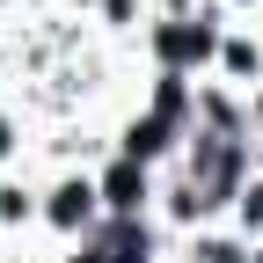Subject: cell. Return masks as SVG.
<instances>
[{"mask_svg":"<svg viewBox=\"0 0 263 263\" xmlns=\"http://www.w3.org/2000/svg\"><path fill=\"white\" fill-rule=\"evenodd\" d=\"M22 212H29V197L22 190H0V219H22Z\"/></svg>","mask_w":263,"mask_h":263,"instance_id":"obj_4","label":"cell"},{"mask_svg":"<svg viewBox=\"0 0 263 263\" xmlns=\"http://www.w3.org/2000/svg\"><path fill=\"white\" fill-rule=\"evenodd\" d=\"M205 44H212V29H161V51H168L176 66L183 59H205Z\"/></svg>","mask_w":263,"mask_h":263,"instance_id":"obj_3","label":"cell"},{"mask_svg":"<svg viewBox=\"0 0 263 263\" xmlns=\"http://www.w3.org/2000/svg\"><path fill=\"white\" fill-rule=\"evenodd\" d=\"M95 197H103L95 183H59V190H51V227H66V234L88 227V219H95Z\"/></svg>","mask_w":263,"mask_h":263,"instance_id":"obj_2","label":"cell"},{"mask_svg":"<svg viewBox=\"0 0 263 263\" xmlns=\"http://www.w3.org/2000/svg\"><path fill=\"white\" fill-rule=\"evenodd\" d=\"M0 154H8V117H0Z\"/></svg>","mask_w":263,"mask_h":263,"instance_id":"obj_5","label":"cell"},{"mask_svg":"<svg viewBox=\"0 0 263 263\" xmlns=\"http://www.w3.org/2000/svg\"><path fill=\"white\" fill-rule=\"evenodd\" d=\"M95 190H103V205H110V212H139V197H146V168L124 154V161H117V168L95 183Z\"/></svg>","mask_w":263,"mask_h":263,"instance_id":"obj_1","label":"cell"}]
</instances>
